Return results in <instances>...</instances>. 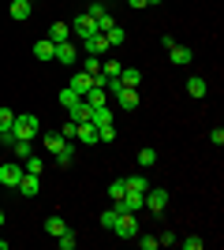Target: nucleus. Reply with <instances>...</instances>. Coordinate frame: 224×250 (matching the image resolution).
I'll return each instance as SVG.
<instances>
[{
	"instance_id": "nucleus-4",
	"label": "nucleus",
	"mask_w": 224,
	"mask_h": 250,
	"mask_svg": "<svg viewBox=\"0 0 224 250\" xmlns=\"http://www.w3.org/2000/svg\"><path fill=\"white\" fill-rule=\"evenodd\" d=\"M71 34H79L82 42H86V38H94V34H97L94 15H86V11H82V15H75V19H71Z\"/></svg>"
},
{
	"instance_id": "nucleus-34",
	"label": "nucleus",
	"mask_w": 224,
	"mask_h": 250,
	"mask_svg": "<svg viewBox=\"0 0 224 250\" xmlns=\"http://www.w3.org/2000/svg\"><path fill=\"white\" fill-rule=\"evenodd\" d=\"M105 38H108V45H123V42H127V34L120 30V26H112V30H108Z\"/></svg>"
},
{
	"instance_id": "nucleus-41",
	"label": "nucleus",
	"mask_w": 224,
	"mask_h": 250,
	"mask_svg": "<svg viewBox=\"0 0 224 250\" xmlns=\"http://www.w3.org/2000/svg\"><path fill=\"white\" fill-rule=\"evenodd\" d=\"M131 8H146V0H127Z\"/></svg>"
},
{
	"instance_id": "nucleus-38",
	"label": "nucleus",
	"mask_w": 224,
	"mask_h": 250,
	"mask_svg": "<svg viewBox=\"0 0 224 250\" xmlns=\"http://www.w3.org/2000/svg\"><path fill=\"white\" fill-rule=\"evenodd\" d=\"M116 217H120L116 209H105V213H101V228H108V231H112V224H116Z\"/></svg>"
},
{
	"instance_id": "nucleus-1",
	"label": "nucleus",
	"mask_w": 224,
	"mask_h": 250,
	"mask_svg": "<svg viewBox=\"0 0 224 250\" xmlns=\"http://www.w3.org/2000/svg\"><path fill=\"white\" fill-rule=\"evenodd\" d=\"M38 135V116H15V124H11V138H30Z\"/></svg>"
},
{
	"instance_id": "nucleus-21",
	"label": "nucleus",
	"mask_w": 224,
	"mask_h": 250,
	"mask_svg": "<svg viewBox=\"0 0 224 250\" xmlns=\"http://www.w3.org/2000/svg\"><path fill=\"white\" fill-rule=\"evenodd\" d=\"M41 146L49 149V153H60V149L67 146V142H64V138H60V131H53V135H45V138H41Z\"/></svg>"
},
{
	"instance_id": "nucleus-13",
	"label": "nucleus",
	"mask_w": 224,
	"mask_h": 250,
	"mask_svg": "<svg viewBox=\"0 0 224 250\" xmlns=\"http://www.w3.org/2000/svg\"><path fill=\"white\" fill-rule=\"evenodd\" d=\"M168 60L176 63V67H187L194 56H191V49H187V45H172V49H168Z\"/></svg>"
},
{
	"instance_id": "nucleus-9",
	"label": "nucleus",
	"mask_w": 224,
	"mask_h": 250,
	"mask_svg": "<svg viewBox=\"0 0 224 250\" xmlns=\"http://www.w3.org/2000/svg\"><path fill=\"white\" fill-rule=\"evenodd\" d=\"M30 11H34V4H30V0H11V4H8V15H11L15 22L30 19Z\"/></svg>"
},
{
	"instance_id": "nucleus-40",
	"label": "nucleus",
	"mask_w": 224,
	"mask_h": 250,
	"mask_svg": "<svg viewBox=\"0 0 224 250\" xmlns=\"http://www.w3.org/2000/svg\"><path fill=\"white\" fill-rule=\"evenodd\" d=\"M209 142H213V146H224V131H221V127H213V131H209Z\"/></svg>"
},
{
	"instance_id": "nucleus-16",
	"label": "nucleus",
	"mask_w": 224,
	"mask_h": 250,
	"mask_svg": "<svg viewBox=\"0 0 224 250\" xmlns=\"http://www.w3.org/2000/svg\"><path fill=\"white\" fill-rule=\"evenodd\" d=\"M53 60H60V63H75L79 60V49H75L71 42H64V45H56V56Z\"/></svg>"
},
{
	"instance_id": "nucleus-32",
	"label": "nucleus",
	"mask_w": 224,
	"mask_h": 250,
	"mask_svg": "<svg viewBox=\"0 0 224 250\" xmlns=\"http://www.w3.org/2000/svg\"><path fill=\"white\" fill-rule=\"evenodd\" d=\"M112 138H116V127H112V124H101V127H97V142H112Z\"/></svg>"
},
{
	"instance_id": "nucleus-24",
	"label": "nucleus",
	"mask_w": 224,
	"mask_h": 250,
	"mask_svg": "<svg viewBox=\"0 0 224 250\" xmlns=\"http://www.w3.org/2000/svg\"><path fill=\"white\" fill-rule=\"evenodd\" d=\"M123 194H127V179H112V183H108V198L120 202Z\"/></svg>"
},
{
	"instance_id": "nucleus-6",
	"label": "nucleus",
	"mask_w": 224,
	"mask_h": 250,
	"mask_svg": "<svg viewBox=\"0 0 224 250\" xmlns=\"http://www.w3.org/2000/svg\"><path fill=\"white\" fill-rule=\"evenodd\" d=\"M112 97H116V104L123 108V112H131V108H139V90H135V86H120V90H116Z\"/></svg>"
},
{
	"instance_id": "nucleus-15",
	"label": "nucleus",
	"mask_w": 224,
	"mask_h": 250,
	"mask_svg": "<svg viewBox=\"0 0 224 250\" xmlns=\"http://www.w3.org/2000/svg\"><path fill=\"white\" fill-rule=\"evenodd\" d=\"M34 56H38V60H53V56H56V45L49 42V38H38V42H34Z\"/></svg>"
},
{
	"instance_id": "nucleus-10",
	"label": "nucleus",
	"mask_w": 224,
	"mask_h": 250,
	"mask_svg": "<svg viewBox=\"0 0 224 250\" xmlns=\"http://www.w3.org/2000/svg\"><path fill=\"white\" fill-rule=\"evenodd\" d=\"M38 187H41V183H38V176H30V172H22V179H19V194L22 198H38Z\"/></svg>"
},
{
	"instance_id": "nucleus-31",
	"label": "nucleus",
	"mask_w": 224,
	"mask_h": 250,
	"mask_svg": "<svg viewBox=\"0 0 224 250\" xmlns=\"http://www.w3.org/2000/svg\"><path fill=\"white\" fill-rule=\"evenodd\" d=\"M139 165L142 168H153V165H157V149H139Z\"/></svg>"
},
{
	"instance_id": "nucleus-25",
	"label": "nucleus",
	"mask_w": 224,
	"mask_h": 250,
	"mask_svg": "<svg viewBox=\"0 0 224 250\" xmlns=\"http://www.w3.org/2000/svg\"><path fill=\"white\" fill-rule=\"evenodd\" d=\"M94 22H97V34H108L112 26H116V19L108 15V11H101V15H94Z\"/></svg>"
},
{
	"instance_id": "nucleus-14",
	"label": "nucleus",
	"mask_w": 224,
	"mask_h": 250,
	"mask_svg": "<svg viewBox=\"0 0 224 250\" xmlns=\"http://www.w3.org/2000/svg\"><path fill=\"white\" fill-rule=\"evenodd\" d=\"M11 124H15V112L0 108V142H11Z\"/></svg>"
},
{
	"instance_id": "nucleus-36",
	"label": "nucleus",
	"mask_w": 224,
	"mask_h": 250,
	"mask_svg": "<svg viewBox=\"0 0 224 250\" xmlns=\"http://www.w3.org/2000/svg\"><path fill=\"white\" fill-rule=\"evenodd\" d=\"M75 131H79V124H75V120H67V124L60 127V138H64V142H71V138H75Z\"/></svg>"
},
{
	"instance_id": "nucleus-27",
	"label": "nucleus",
	"mask_w": 224,
	"mask_h": 250,
	"mask_svg": "<svg viewBox=\"0 0 224 250\" xmlns=\"http://www.w3.org/2000/svg\"><path fill=\"white\" fill-rule=\"evenodd\" d=\"M41 157H38V153H30V157H26V165H22V172H30V176H41Z\"/></svg>"
},
{
	"instance_id": "nucleus-18",
	"label": "nucleus",
	"mask_w": 224,
	"mask_h": 250,
	"mask_svg": "<svg viewBox=\"0 0 224 250\" xmlns=\"http://www.w3.org/2000/svg\"><path fill=\"white\" fill-rule=\"evenodd\" d=\"M75 138H79L82 146H94V142H97V127H94V124H79V131H75Z\"/></svg>"
},
{
	"instance_id": "nucleus-33",
	"label": "nucleus",
	"mask_w": 224,
	"mask_h": 250,
	"mask_svg": "<svg viewBox=\"0 0 224 250\" xmlns=\"http://www.w3.org/2000/svg\"><path fill=\"white\" fill-rule=\"evenodd\" d=\"M56 247H60V250H75V235H71V228H67L64 235H56Z\"/></svg>"
},
{
	"instance_id": "nucleus-11",
	"label": "nucleus",
	"mask_w": 224,
	"mask_h": 250,
	"mask_svg": "<svg viewBox=\"0 0 224 250\" xmlns=\"http://www.w3.org/2000/svg\"><path fill=\"white\" fill-rule=\"evenodd\" d=\"M67 86H71V90H75L79 97H86V94H90V86H94V79H90L86 71H75V75H71V83H67Z\"/></svg>"
},
{
	"instance_id": "nucleus-35",
	"label": "nucleus",
	"mask_w": 224,
	"mask_h": 250,
	"mask_svg": "<svg viewBox=\"0 0 224 250\" xmlns=\"http://www.w3.org/2000/svg\"><path fill=\"white\" fill-rule=\"evenodd\" d=\"M75 101H79V94H75L71 86H67V90H60V104H64V108H71Z\"/></svg>"
},
{
	"instance_id": "nucleus-22",
	"label": "nucleus",
	"mask_w": 224,
	"mask_h": 250,
	"mask_svg": "<svg viewBox=\"0 0 224 250\" xmlns=\"http://www.w3.org/2000/svg\"><path fill=\"white\" fill-rule=\"evenodd\" d=\"M187 94H191L194 101H198V97H205V94H209V86H205V79H198V75H194L191 83H187Z\"/></svg>"
},
{
	"instance_id": "nucleus-39",
	"label": "nucleus",
	"mask_w": 224,
	"mask_h": 250,
	"mask_svg": "<svg viewBox=\"0 0 224 250\" xmlns=\"http://www.w3.org/2000/svg\"><path fill=\"white\" fill-rule=\"evenodd\" d=\"M139 247H142V250H157L161 243H157V235H142V239H139Z\"/></svg>"
},
{
	"instance_id": "nucleus-2",
	"label": "nucleus",
	"mask_w": 224,
	"mask_h": 250,
	"mask_svg": "<svg viewBox=\"0 0 224 250\" xmlns=\"http://www.w3.org/2000/svg\"><path fill=\"white\" fill-rule=\"evenodd\" d=\"M112 231H116L120 239H135V235H139V220H135V213H120L116 224H112Z\"/></svg>"
},
{
	"instance_id": "nucleus-23",
	"label": "nucleus",
	"mask_w": 224,
	"mask_h": 250,
	"mask_svg": "<svg viewBox=\"0 0 224 250\" xmlns=\"http://www.w3.org/2000/svg\"><path fill=\"white\" fill-rule=\"evenodd\" d=\"M90 124H94V127H101V124H112V108H108V104L94 108V116H90Z\"/></svg>"
},
{
	"instance_id": "nucleus-30",
	"label": "nucleus",
	"mask_w": 224,
	"mask_h": 250,
	"mask_svg": "<svg viewBox=\"0 0 224 250\" xmlns=\"http://www.w3.org/2000/svg\"><path fill=\"white\" fill-rule=\"evenodd\" d=\"M127 190H142V194H146V190H149V179L146 176H127Z\"/></svg>"
},
{
	"instance_id": "nucleus-26",
	"label": "nucleus",
	"mask_w": 224,
	"mask_h": 250,
	"mask_svg": "<svg viewBox=\"0 0 224 250\" xmlns=\"http://www.w3.org/2000/svg\"><path fill=\"white\" fill-rule=\"evenodd\" d=\"M45 231H49V235H64V231H67L64 217H49V220H45Z\"/></svg>"
},
{
	"instance_id": "nucleus-12",
	"label": "nucleus",
	"mask_w": 224,
	"mask_h": 250,
	"mask_svg": "<svg viewBox=\"0 0 224 250\" xmlns=\"http://www.w3.org/2000/svg\"><path fill=\"white\" fill-rule=\"evenodd\" d=\"M8 146H11V153H15V161H26V157L34 153V142H30V138H11Z\"/></svg>"
},
{
	"instance_id": "nucleus-43",
	"label": "nucleus",
	"mask_w": 224,
	"mask_h": 250,
	"mask_svg": "<svg viewBox=\"0 0 224 250\" xmlns=\"http://www.w3.org/2000/svg\"><path fill=\"white\" fill-rule=\"evenodd\" d=\"M146 4H161V0H146Z\"/></svg>"
},
{
	"instance_id": "nucleus-20",
	"label": "nucleus",
	"mask_w": 224,
	"mask_h": 250,
	"mask_svg": "<svg viewBox=\"0 0 224 250\" xmlns=\"http://www.w3.org/2000/svg\"><path fill=\"white\" fill-rule=\"evenodd\" d=\"M120 83H123V86H135V90H139L142 71H139V67H123V71H120Z\"/></svg>"
},
{
	"instance_id": "nucleus-7",
	"label": "nucleus",
	"mask_w": 224,
	"mask_h": 250,
	"mask_svg": "<svg viewBox=\"0 0 224 250\" xmlns=\"http://www.w3.org/2000/svg\"><path fill=\"white\" fill-rule=\"evenodd\" d=\"M82 49H86V56H105L112 45H108L105 34H94V38H86V42H82Z\"/></svg>"
},
{
	"instance_id": "nucleus-29",
	"label": "nucleus",
	"mask_w": 224,
	"mask_h": 250,
	"mask_svg": "<svg viewBox=\"0 0 224 250\" xmlns=\"http://www.w3.org/2000/svg\"><path fill=\"white\" fill-rule=\"evenodd\" d=\"M53 157H56V165H60V168H71V161H75V153H71V142H67V146L60 149V153H53Z\"/></svg>"
},
{
	"instance_id": "nucleus-5",
	"label": "nucleus",
	"mask_w": 224,
	"mask_h": 250,
	"mask_svg": "<svg viewBox=\"0 0 224 250\" xmlns=\"http://www.w3.org/2000/svg\"><path fill=\"white\" fill-rule=\"evenodd\" d=\"M19 179H22V165L0 161V183H4V187H19Z\"/></svg>"
},
{
	"instance_id": "nucleus-42",
	"label": "nucleus",
	"mask_w": 224,
	"mask_h": 250,
	"mask_svg": "<svg viewBox=\"0 0 224 250\" xmlns=\"http://www.w3.org/2000/svg\"><path fill=\"white\" fill-rule=\"evenodd\" d=\"M4 220H8V217H4V209H0V228H4Z\"/></svg>"
},
{
	"instance_id": "nucleus-17",
	"label": "nucleus",
	"mask_w": 224,
	"mask_h": 250,
	"mask_svg": "<svg viewBox=\"0 0 224 250\" xmlns=\"http://www.w3.org/2000/svg\"><path fill=\"white\" fill-rule=\"evenodd\" d=\"M67 34H71V26H67V22H53V26H49V42H53V45H64Z\"/></svg>"
},
{
	"instance_id": "nucleus-28",
	"label": "nucleus",
	"mask_w": 224,
	"mask_h": 250,
	"mask_svg": "<svg viewBox=\"0 0 224 250\" xmlns=\"http://www.w3.org/2000/svg\"><path fill=\"white\" fill-rule=\"evenodd\" d=\"M82 71L90 75V79H94V75H101V56H86V60H82Z\"/></svg>"
},
{
	"instance_id": "nucleus-37",
	"label": "nucleus",
	"mask_w": 224,
	"mask_h": 250,
	"mask_svg": "<svg viewBox=\"0 0 224 250\" xmlns=\"http://www.w3.org/2000/svg\"><path fill=\"white\" fill-rule=\"evenodd\" d=\"M180 243L183 250H202V239H198V235H187V239H176Z\"/></svg>"
},
{
	"instance_id": "nucleus-3",
	"label": "nucleus",
	"mask_w": 224,
	"mask_h": 250,
	"mask_svg": "<svg viewBox=\"0 0 224 250\" xmlns=\"http://www.w3.org/2000/svg\"><path fill=\"white\" fill-rule=\"evenodd\" d=\"M146 209L161 217V213L168 209V190H164V187H149L146 190Z\"/></svg>"
},
{
	"instance_id": "nucleus-19",
	"label": "nucleus",
	"mask_w": 224,
	"mask_h": 250,
	"mask_svg": "<svg viewBox=\"0 0 224 250\" xmlns=\"http://www.w3.org/2000/svg\"><path fill=\"white\" fill-rule=\"evenodd\" d=\"M86 104H90V108H101V104H108V90H97V86H90Z\"/></svg>"
},
{
	"instance_id": "nucleus-8",
	"label": "nucleus",
	"mask_w": 224,
	"mask_h": 250,
	"mask_svg": "<svg viewBox=\"0 0 224 250\" xmlns=\"http://www.w3.org/2000/svg\"><path fill=\"white\" fill-rule=\"evenodd\" d=\"M67 116H71L75 124H90V116H94V108L86 104V97H79V101H75L71 108H67Z\"/></svg>"
}]
</instances>
